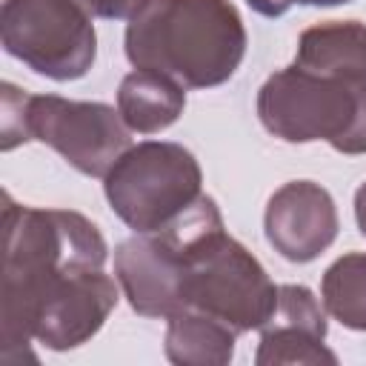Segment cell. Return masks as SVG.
Instances as JSON below:
<instances>
[{"label": "cell", "instance_id": "1", "mask_svg": "<svg viewBox=\"0 0 366 366\" xmlns=\"http://www.w3.org/2000/svg\"><path fill=\"white\" fill-rule=\"evenodd\" d=\"M246 51V29L229 0H149L126 29V54L183 89L229 80Z\"/></svg>", "mask_w": 366, "mask_h": 366}, {"label": "cell", "instance_id": "2", "mask_svg": "<svg viewBox=\"0 0 366 366\" xmlns=\"http://www.w3.org/2000/svg\"><path fill=\"white\" fill-rule=\"evenodd\" d=\"M260 123L289 143L326 140L343 154L366 152V71L326 74L289 66L257 94Z\"/></svg>", "mask_w": 366, "mask_h": 366}, {"label": "cell", "instance_id": "3", "mask_svg": "<svg viewBox=\"0 0 366 366\" xmlns=\"http://www.w3.org/2000/svg\"><path fill=\"white\" fill-rule=\"evenodd\" d=\"M103 260V234L83 214L60 209H26L6 200L3 329L17 323V317L54 277L71 269H100Z\"/></svg>", "mask_w": 366, "mask_h": 366}, {"label": "cell", "instance_id": "4", "mask_svg": "<svg viewBox=\"0 0 366 366\" xmlns=\"http://www.w3.org/2000/svg\"><path fill=\"white\" fill-rule=\"evenodd\" d=\"M106 197L134 232H157L200 197V166L177 143L146 140L109 169Z\"/></svg>", "mask_w": 366, "mask_h": 366}, {"label": "cell", "instance_id": "5", "mask_svg": "<svg viewBox=\"0 0 366 366\" xmlns=\"http://www.w3.org/2000/svg\"><path fill=\"white\" fill-rule=\"evenodd\" d=\"M94 17L74 0H6V51L54 80H74L94 63Z\"/></svg>", "mask_w": 366, "mask_h": 366}, {"label": "cell", "instance_id": "6", "mask_svg": "<svg viewBox=\"0 0 366 366\" xmlns=\"http://www.w3.org/2000/svg\"><path fill=\"white\" fill-rule=\"evenodd\" d=\"M17 140L37 137L57 149L74 169L92 177H106L117 157L129 149V126L106 103H77L51 94H20Z\"/></svg>", "mask_w": 366, "mask_h": 366}, {"label": "cell", "instance_id": "7", "mask_svg": "<svg viewBox=\"0 0 366 366\" xmlns=\"http://www.w3.org/2000/svg\"><path fill=\"white\" fill-rule=\"evenodd\" d=\"M114 303L117 289L112 277H106L100 269L63 272L34 297V303L17 320L23 326V343L29 337H37L43 346L51 349L77 346L100 329ZM17 323L9 329V335L17 329Z\"/></svg>", "mask_w": 366, "mask_h": 366}, {"label": "cell", "instance_id": "8", "mask_svg": "<svg viewBox=\"0 0 366 366\" xmlns=\"http://www.w3.org/2000/svg\"><path fill=\"white\" fill-rule=\"evenodd\" d=\"M114 272L134 312L149 317L183 312L186 249L172 223L157 232H137V237L120 243Z\"/></svg>", "mask_w": 366, "mask_h": 366}, {"label": "cell", "instance_id": "9", "mask_svg": "<svg viewBox=\"0 0 366 366\" xmlns=\"http://www.w3.org/2000/svg\"><path fill=\"white\" fill-rule=\"evenodd\" d=\"M337 234V212L326 189L295 180L277 189L266 206V237L292 263L315 260Z\"/></svg>", "mask_w": 366, "mask_h": 366}, {"label": "cell", "instance_id": "10", "mask_svg": "<svg viewBox=\"0 0 366 366\" xmlns=\"http://www.w3.org/2000/svg\"><path fill=\"white\" fill-rule=\"evenodd\" d=\"M323 337H326V320L315 295L306 286H280L277 306L263 326L257 363H277V360L335 363V355L320 346Z\"/></svg>", "mask_w": 366, "mask_h": 366}, {"label": "cell", "instance_id": "11", "mask_svg": "<svg viewBox=\"0 0 366 366\" xmlns=\"http://www.w3.org/2000/svg\"><path fill=\"white\" fill-rule=\"evenodd\" d=\"M186 106L183 86L146 69H134L123 77L117 92V112L129 129L140 134L160 132L172 126Z\"/></svg>", "mask_w": 366, "mask_h": 366}, {"label": "cell", "instance_id": "12", "mask_svg": "<svg viewBox=\"0 0 366 366\" xmlns=\"http://www.w3.org/2000/svg\"><path fill=\"white\" fill-rule=\"evenodd\" d=\"M295 66L326 74L366 71V26L357 20H329L306 29Z\"/></svg>", "mask_w": 366, "mask_h": 366}, {"label": "cell", "instance_id": "13", "mask_svg": "<svg viewBox=\"0 0 366 366\" xmlns=\"http://www.w3.org/2000/svg\"><path fill=\"white\" fill-rule=\"evenodd\" d=\"M234 329L206 312L183 309L172 315L166 352L177 363H226L232 357Z\"/></svg>", "mask_w": 366, "mask_h": 366}, {"label": "cell", "instance_id": "14", "mask_svg": "<svg viewBox=\"0 0 366 366\" xmlns=\"http://www.w3.org/2000/svg\"><path fill=\"white\" fill-rule=\"evenodd\" d=\"M326 309L352 329H366V254L355 252L329 266L323 274Z\"/></svg>", "mask_w": 366, "mask_h": 366}, {"label": "cell", "instance_id": "15", "mask_svg": "<svg viewBox=\"0 0 366 366\" xmlns=\"http://www.w3.org/2000/svg\"><path fill=\"white\" fill-rule=\"evenodd\" d=\"M89 17H103V20H120V17H134L149 0H74Z\"/></svg>", "mask_w": 366, "mask_h": 366}, {"label": "cell", "instance_id": "16", "mask_svg": "<svg viewBox=\"0 0 366 366\" xmlns=\"http://www.w3.org/2000/svg\"><path fill=\"white\" fill-rule=\"evenodd\" d=\"M254 11H260V14H266V17H277V14H283L289 6H292V0H246Z\"/></svg>", "mask_w": 366, "mask_h": 366}, {"label": "cell", "instance_id": "17", "mask_svg": "<svg viewBox=\"0 0 366 366\" xmlns=\"http://www.w3.org/2000/svg\"><path fill=\"white\" fill-rule=\"evenodd\" d=\"M355 214H357V226H360V232L366 234V183L357 189V194H355Z\"/></svg>", "mask_w": 366, "mask_h": 366}, {"label": "cell", "instance_id": "18", "mask_svg": "<svg viewBox=\"0 0 366 366\" xmlns=\"http://www.w3.org/2000/svg\"><path fill=\"white\" fill-rule=\"evenodd\" d=\"M292 3H303V6H337V3H349V0H292Z\"/></svg>", "mask_w": 366, "mask_h": 366}]
</instances>
